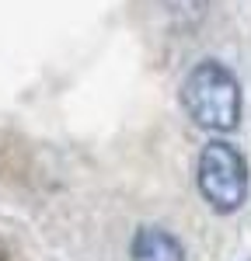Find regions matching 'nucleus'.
Masks as SVG:
<instances>
[{
  "label": "nucleus",
  "mask_w": 251,
  "mask_h": 261,
  "mask_svg": "<svg viewBox=\"0 0 251 261\" xmlns=\"http://www.w3.org/2000/svg\"><path fill=\"white\" fill-rule=\"evenodd\" d=\"M182 105L199 129L230 133L241 122V84L223 63L203 60L182 81Z\"/></svg>",
  "instance_id": "obj_1"
},
{
  "label": "nucleus",
  "mask_w": 251,
  "mask_h": 261,
  "mask_svg": "<svg viewBox=\"0 0 251 261\" xmlns=\"http://www.w3.org/2000/svg\"><path fill=\"white\" fill-rule=\"evenodd\" d=\"M195 181L213 213H234L248 199V164L237 146L223 140H213L203 146Z\"/></svg>",
  "instance_id": "obj_2"
},
{
  "label": "nucleus",
  "mask_w": 251,
  "mask_h": 261,
  "mask_svg": "<svg viewBox=\"0 0 251 261\" xmlns=\"http://www.w3.org/2000/svg\"><path fill=\"white\" fill-rule=\"evenodd\" d=\"M129 258L133 261H185V247L174 233H167L161 226H140L129 244Z\"/></svg>",
  "instance_id": "obj_3"
},
{
  "label": "nucleus",
  "mask_w": 251,
  "mask_h": 261,
  "mask_svg": "<svg viewBox=\"0 0 251 261\" xmlns=\"http://www.w3.org/2000/svg\"><path fill=\"white\" fill-rule=\"evenodd\" d=\"M0 261H7V258H4V254H0Z\"/></svg>",
  "instance_id": "obj_4"
}]
</instances>
